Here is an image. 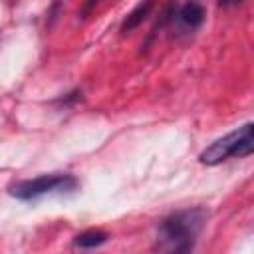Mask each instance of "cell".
Wrapping results in <instances>:
<instances>
[{"mask_svg":"<svg viewBox=\"0 0 254 254\" xmlns=\"http://www.w3.org/2000/svg\"><path fill=\"white\" fill-rule=\"evenodd\" d=\"M254 151L252 123H244L242 127L226 133L224 137L212 141L200 155L198 161L202 165H220L228 157H248Z\"/></svg>","mask_w":254,"mask_h":254,"instance_id":"obj_2","label":"cell"},{"mask_svg":"<svg viewBox=\"0 0 254 254\" xmlns=\"http://www.w3.org/2000/svg\"><path fill=\"white\" fill-rule=\"evenodd\" d=\"M155 6V0H143V2H139L127 16H125V20H123V24H121V34H129V32H133L135 28H139L141 24H143V20L151 14V8Z\"/></svg>","mask_w":254,"mask_h":254,"instance_id":"obj_5","label":"cell"},{"mask_svg":"<svg viewBox=\"0 0 254 254\" xmlns=\"http://www.w3.org/2000/svg\"><path fill=\"white\" fill-rule=\"evenodd\" d=\"M103 242H107V232H103L99 228L85 230L73 238V244L79 248H95V246H101Z\"/></svg>","mask_w":254,"mask_h":254,"instance_id":"obj_6","label":"cell"},{"mask_svg":"<svg viewBox=\"0 0 254 254\" xmlns=\"http://www.w3.org/2000/svg\"><path fill=\"white\" fill-rule=\"evenodd\" d=\"M204 6L200 0H185L179 8H175V14H173V20H177L179 26L187 28V30H196L198 26H202L204 22Z\"/></svg>","mask_w":254,"mask_h":254,"instance_id":"obj_4","label":"cell"},{"mask_svg":"<svg viewBox=\"0 0 254 254\" xmlns=\"http://www.w3.org/2000/svg\"><path fill=\"white\" fill-rule=\"evenodd\" d=\"M77 189V181L71 175H40L14 183L8 190L18 200H36L46 194H62Z\"/></svg>","mask_w":254,"mask_h":254,"instance_id":"obj_3","label":"cell"},{"mask_svg":"<svg viewBox=\"0 0 254 254\" xmlns=\"http://www.w3.org/2000/svg\"><path fill=\"white\" fill-rule=\"evenodd\" d=\"M242 0H218V4L220 6H224V8H228V6H236V4H240Z\"/></svg>","mask_w":254,"mask_h":254,"instance_id":"obj_8","label":"cell"},{"mask_svg":"<svg viewBox=\"0 0 254 254\" xmlns=\"http://www.w3.org/2000/svg\"><path fill=\"white\" fill-rule=\"evenodd\" d=\"M208 210L185 208L169 214L161 220L157 228V248L163 252H189L194 248V242L204 228Z\"/></svg>","mask_w":254,"mask_h":254,"instance_id":"obj_1","label":"cell"},{"mask_svg":"<svg viewBox=\"0 0 254 254\" xmlns=\"http://www.w3.org/2000/svg\"><path fill=\"white\" fill-rule=\"evenodd\" d=\"M99 2H101V0H85V2L81 4V8H79V16H81V18L89 16V14H91V10H93Z\"/></svg>","mask_w":254,"mask_h":254,"instance_id":"obj_7","label":"cell"}]
</instances>
